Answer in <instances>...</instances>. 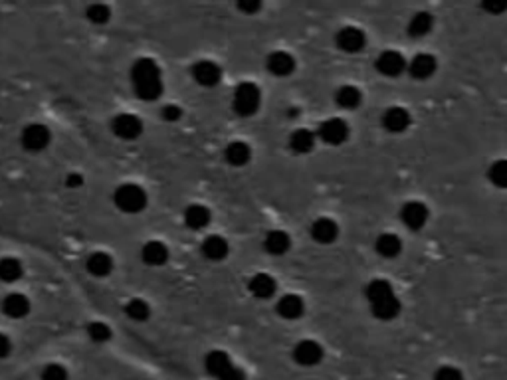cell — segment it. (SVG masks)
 I'll use <instances>...</instances> for the list:
<instances>
[{"mask_svg":"<svg viewBox=\"0 0 507 380\" xmlns=\"http://www.w3.org/2000/svg\"><path fill=\"white\" fill-rule=\"evenodd\" d=\"M291 357L299 366H317L323 361V347L314 339H303L294 347Z\"/></svg>","mask_w":507,"mask_h":380,"instance_id":"7c38bea8","label":"cell"},{"mask_svg":"<svg viewBox=\"0 0 507 380\" xmlns=\"http://www.w3.org/2000/svg\"><path fill=\"white\" fill-rule=\"evenodd\" d=\"M86 269H88V274H90L91 278L105 279L113 274L115 260L107 251H93V254L88 256V260H86Z\"/></svg>","mask_w":507,"mask_h":380,"instance_id":"ffe728a7","label":"cell"},{"mask_svg":"<svg viewBox=\"0 0 507 380\" xmlns=\"http://www.w3.org/2000/svg\"><path fill=\"white\" fill-rule=\"evenodd\" d=\"M220 380H246V372H244L242 368H238V366H234V368L228 370Z\"/></svg>","mask_w":507,"mask_h":380,"instance_id":"7bdbcfd3","label":"cell"},{"mask_svg":"<svg viewBox=\"0 0 507 380\" xmlns=\"http://www.w3.org/2000/svg\"><path fill=\"white\" fill-rule=\"evenodd\" d=\"M20 145L32 155L44 153L52 145V131L44 123H30L20 133Z\"/></svg>","mask_w":507,"mask_h":380,"instance_id":"8992f818","label":"cell"},{"mask_svg":"<svg viewBox=\"0 0 507 380\" xmlns=\"http://www.w3.org/2000/svg\"><path fill=\"white\" fill-rule=\"evenodd\" d=\"M254 151L246 141H232L224 149V161L234 169H244L246 164L252 162Z\"/></svg>","mask_w":507,"mask_h":380,"instance_id":"7402d4cb","label":"cell"},{"mask_svg":"<svg viewBox=\"0 0 507 380\" xmlns=\"http://www.w3.org/2000/svg\"><path fill=\"white\" fill-rule=\"evenodd\" d=\"M161 117L166 123H177V121L182 119V107L177 105V103H166V105H163V109H161Z\"/></svg>","mask_w":507,"mask_h":380,"instance_id":"8d00e7d4","label":"cell"},{"mask_svg":"<svg viewBox=\"0 0 507 380\" xmlns=\"http://www.w3.org/2000/svg\"><path fill=\"white\" fill-rule=\"evenodd\" d=\"M335 44L345 54H358L367 44V36L357 26H343L335 36Z\"/></svg>","mask_w":507,"mask_h":380,"instance_id":"4fadbf2b","label":"cell"},{"mask_svg":"<svg viewBox=\"0 0 507 380\" xmlns=\"http://www.w3.org/2000/svg\"><path fill=\"white\" fill-rule=\"evenodd\" d=\"M131 88L137 99L145 103L159 102L164 93V77L157 59L141 56L131 64Z\"/></svg>","mask_w":507,"mask_h":380,"instance_id":"6da1fadb","label":"cell"},{"mask_svg":"<svg viewBox=\"0 0 507 380\" xmlns=\"http://www.w3.org/2000/svg\"><path fill=\"white\" fill-rule=\"evenodd\" d=\"M428 218H430V212H428L426 205L420 202V200H410V202H406V205L403 206V210H401V220H403V224L408 228V230H412V232L422 230V228L426 226Z\"/></svg>","mask_w":507,"mask_h":380,"instance_id":"9a60e30c","label":"cell"},{"mask_svg":"<svg viewBox=\"0 0 507 380\" xmlns=\"http://www.w3.org/2000/svg\"><path fill=\"white\" fill-rule=\"evenodd\" d=\"M374 68L381 75H387V77H399L401 73L408 70V61L404 58L401 52L396 50H387L383 54H379V58L374 61Z\"/></svg>","mask_w":507,"mask_h":380,"instance_id":"8fae6325","label":"cell"},{"mask_svg":"<svg viewBox=\"0 0 507 380\" xmlns=\"http://www.w3.org/2000/svg\"><path fill=\"white\" fill-rule=\"evenodd\" d=\"M264 249L269 256H285L291 249V236L285 230H269L268 234L264 236Z\"/></svg>","mask_w":507,"mask_h":380,"instance_id":"484cf974","label":"cell"},{"mask_svg":"<svg viewBox=\"0 0 507 380\" xmlns=\"http://www.w3.org/2000/svg\"><path fill=\"white\" fill-rule=\"evenodd\" d=\"M113 206L127 216H135L147 210L149 194L137 182H123L113 190Z\"/></svg>","mask_w":507,"mask_h":380,"instance_id":"3957f363","label":"cell"},{"mask_svg":"<svg viewBox=\"0 0 507 380\" xmlns=\"http://www.w3.org/2000/svg\"><path fill=\"white\" fill-rule=\"evenodd\" d=\"M315 133H317V139L321 143L329 146H339L349 139V125L341 117H329L317 127Z\"/></svg>","mask_w":507,"mask_h":380,"instance_id":"ba28073f","label":"cell"},{"mask_svg":"<svg viewBox=\"0 0 507 380\" xmlns=\"http://www.w3.org/2000/svg\"><path fill=\"white\" fill-rule=\"evenodd\" d=\"M24 278V263L16 256H2L0 258V281L2 283H16Z\"/></svg>","mask_w":507,"mask_h":380,"instance_id":"83f0119b","label":"cell"},{"mask_svg":"<svg viewBox=\"0 0 507 380\" xmlns=\"http://www.w3.org/2000/svg\"><path fill=\"white\" fill-rule=\"evenodd\" d=\"M410 113L404 107H388L383 115V127L388 133H403L410 125Z\"/></svg>","mask_w":507,"mask_h":380,"instance_id":"4316f807","label":"cell"},{"mask_svg":"<svg viewBox=\"0 0 507 380\" xmlns=\"http://www.w3.org/2000/svg\"><path fill=\"white\" fill-rule=\"evenodd\" d=\"M0 309L8 319H24L32 311V301L26 293L10 292L0 301Z\"/></svg>","mask_w":507,"mask_h":380,"instance_id":"9c48e42d","label":"cell"},{"mask_svg":"<svg viewBox=\"0 0 507 380\" xmlns=\"http://www.w3.org/2000/svg\"><path fill=\"white\" fill-rule=\"evenodd\" d=\"M86 331H88V336H90L93 343H107L111 339V335H113L111 327L105 321H91Z\"/></svg>","mask_w":507,"mask_h":380,"instance_id":"836d02e7","label":"cell"},{"mask_svg":"<svg viewBox=\"0 0 507 380\" xmlns=\"http://www.w3.org/2000/svg\"><path fill=\"white\" fill-rule=\"evenodd\" d=\"M365 295H367L371 313L379 321H392L401 315V301L392 289L390 281H387V279L369 281Z\"/></svg>","mask_w":507,"mask_h":380,"instance_id":"7a4b0ae2","label":"cell"},{"mask_svg":"<svg viewBox=\"0 0 507 380\" xmlns=\"http://www.w3.org/2000/svg\"><path fill=\"white\" fill-rule=\"evenodd\" d=\"M111 133L121 139V141H137L143 131H145V123L137 113L131 111H121L115 117L111 119Z\"/></svg>","mask_w":507,"mask_h":380,"instance_id":"5b68a950","label":"cell"},{"mask_svg":"<svg viewBox=\"0 0 507 380\" xmlns=\"http://www.w3.org/2000/svg\"><path fill=\"white\" fill-rule=\"evenodd\" d=\"M276 313L285 321H298L305 313V301L298 293H285L276 301Z\"/></svg>","mask_w":507,"mask_h":380,"instance_id":"ac0fdd59","label":"cell"},{"mask_svg":"<svg viewBox=\"0 0 507 380\" xmlns=\"http://www.w3.org/2000/svg\"><path fill=\"white\" fill-rule=\"evenodd\" d=\"M335 102L337 105L341 107V109H357L361 102H363V93H361V89L357 86H351V84H347V86H341V88L335 91Z\"/></svg>","mask_w":507,"mask_h":380,"instance_id":"1f68e13d","label":"cell"},{"mask_svg":"<svg viewBox=\"0 0 507 380\" xmlns=\"http://www.w3.org/2000/svg\"><path fill=\"white\" fill-rule=\"evenodd\" d=\"M317 141H319V139H317V133L309 131V129H305V127H299L296 131H291L289 139H287L289 149H291L296 155H309V153L315 149V145H317Z\"/></svg>","mask_w":507,"mask_h":380,"instance_id":"cb8c5ba5","label":"cell"},{"mask_svg":"<svg viewBox=\"0 0 507 380\" xmlns=\"http://www.w3.org/2000/svg\"><path fill=\"white\" fill-rule=\"evenodd\" d=\"M436 68H438V61L434 58L432 54H418L414 58L408 61V70L406 72L410 73L414 79H428L436 73Z\"/></svg>","mask_w":507,"mask_h":380,"instance_id":"d4e9b609","label":"cell"},{"mask_svg":"<svg viewBox=\"0 0 507 380\" xmlns=\"http://www.w3.org/2000/svg\"><path fill=\"white\" fill-rule=\"evenodd\" d=\"M184 226L193 232H202L207 230L212 222V210L207 205H189L182 212Z\"/></svg>","mask_w":507,"mask_h":380,"instance_id":"d6986e66","label":"cell"},{"mask_svg":"<svg viewBox=\"0 0 507 380\" xmlns=\"http://www.w3.org/2000/svg\"><path fill=\"white\" fill-rule=\"evenodd\" d=\"M204 368H207V372H209L210 377L220 380L228 370L234 368L232 357L226 351H222V349H214V351L207 352V357H204Z\"/></svg>","mask_w":507,"mask_h":380,"instance_id":"603a6c76","label":"cell"},{"mask_svg":"<svg viewBox=\"0 0 507 380\" xmlns=\"http://www.w3.org/2000/svg\"><path fill=\"white\" fill-rule=\"evenodd\" d=\"M296 68H298V61L294 58V54L285 50H274L266 56V70L274 77H289L296 72Z\"/></svg>","mask_w":507,"mask_h":380,"instance_id":"30bf717a","label":"cell"},{"mask_svg":"<svg viewBox=\"0 0 507 380\" xmlns=\"http://www.w3.org/2000/svg\"><path fill=\"white\" fill-rule=\"evenodd\" d=\"M434 28V16L430 12H417L408 22V36L410 38H424L428 36Z\"/></svg>","mask_w":507,"mask_h":380,"instance_id":"4dcf8cb0","label":"cell"},{"mask_svg":"<svg viewBox=\"0 0 507 380\" xmlns=\"http://www.w3.org/2000/svg\"><path fill=\"white\" fill-rule=\"evenodd\" d=\"M191 77L196 86L212 89L222 82V68L212 59H196L191 66Z\"/></svg>","mask_w":507,"mask_h":380,"instance_id":"52a82bcc","label":"cell"},{"mask_svg":"<svg viewBox=\"0 0 507 380\" xmlns=\"http://www.w3.org/2000/svg\"><path fill=\"white\" fill-rule=\"evenodd\" d=\"M123 313H125V317L131 319V321L145 323L151 319L153 307H151V303L147 299H143V297H133V299H129V301L125 303Z\"/></svg>","mask_w":507,"mask_h":380,"instance_id":"f546056e","label":"cell"},{"mask_svg":"<svg viewBox=\"0 0 507 380\" xmlns=\"http://www.w3.org/2000/svg\"><path fill=\"white\" fill-rule=\"evenodd\" d=\"M84 176L79 175V173H70V175H66V187L72 190H77L84 187Z\"/></svg>","mask_w":507,"mask_h":380,"instance_id":"b9f144b4","label":"cell"},{"mask_svg":"<svg viewBox=\"0 0 507 380\" xmlns=\"http://www.w3.org/2000/svg\"><path fill=\"white\" fill-rule=\"evenodd\" d=\"M488 178L497 189H507V159L495 161L488 171Z\"/></svg>","mask_w":507,"mask_h":380,"instance_id":"e575fe53","label":"cell"},{"mask_svg":"<svg viewBox=\"0 0 507 380\" xmlns=\"http://www.w3.org/2000/svg\"><path fill=\"white\" fill-rule=\"evenodd\" d=\"M68 368L60 363H50L42 368V374L40 379L42 380H68Z\"/></svg>","mask_w":507,"mask_h":380,"instance_id":"d590c367","label":"cell"},{"mask_svg":"<svg viewBox=\"0 0 507 380\" xmlns=\"http://www.w3.org/2000/svg\"><path fill=\"white\" fill-rule=\"evenodd\" d=\"M246 287H248V292H250L252 297L266 301V299H271L278 293V281L268 272H258V274H254L252 278L248 279Z\"/></svg>","mask_w":507,"mask_h":380,"instance_id":"e0dca14e","label":"cell"},{"mask_svg":"<svg viewBox=\"0 0 507 380\" xmlns=\"http://www.w3.org/2000/svg\"><path fill=\"white\" fill-rule=\"evenodd\" d=\"M262 107V88L256 82H240L232 91V109L238 117H254Z\"/></svg>","mask_w":507,"mask_h":380,"instance_id":"277c9868","label":"cell"},{"mask_svg":"<svg viewBox=\"0 0 507 380\" xmlns=\"http://www.w3.org/2000/svg\"><path fill=\"white\" fill-rule=\"evenodd\" d=\"M141 262L149 267H163L169 263L171 258V249L164 244L163 240H147L143 246H141Z\"/></svg>","mask_w":507,"mask_h":380,"instance_id":"5bb4252c","label":"cell"},{"mask_svg":"<svg viewBox=\"0 0 507 380\" xmlns=\"http://www.w3.org/2000/svg\"><path fill=\"white\" fill-rule=\"evenodd\" d=\"M236 8H238L240 12H244V15L254 16L264 8V4H262V2H238Z\"/></svg>","mask_w":507,"mask_h":380,"instance_id":"f35d334b","label":"cell"},{"mask_svg":"<svg viewBox=\"0 0 507 380\" xmlns=\"http://www.w3.org/2000/svg\"><path fill=\"white\" fill-rule=\"evenodd\" d=\"M374 249L381 258H387V260H392L396 256H401L403 251V240L392 232H385L376 238L374 242Z\"/></svg>","mask_w":507,"mask_h":380,"instance_id":"f1b7e54d","label":"cell"},{"mask_svg":"<svg viewBox=\"0 0 507 380\" xmlns=\"http://www.w3.org/2000/svg\"><path fill=\"white\" fill-rule=\"evenodd\" d=\"M200 254L209 262L220 263L230 256V242L220 234H209L200 242Z\"/></svg>","mask_w":507,"mask_h":380,"instance_id":"2e32d148","label":"cell"},{"mask_svg":"<svg viewBox=\"0 0 507 380\" xmlns=\"http://www.w3.org/2000/svg\"><path fill=\"white\" fill-rule=\"evenodd\" d=\"M309 234L314 238V242L321 244V246H329V244H333L339 238V224L333 218L321 216V218L314 220V224L309 228Z\"/></svg>","mask_w":507,"mask_h":380,"instance_id":"44dd1931","label":"cell"},{"mask_svg":"<svg viewBox=\"0 0 507 380\" xmlns=\"http://www.w3.org/2000/svg\"><path fill=\"white\" fill-rule=\"evenodd\" d=\"M481 8L490 15H501L507 10V2H497V0H492V2H484Z\"/></svg>","mask_w":507,"mask_h":380,"instance_id":"ab89813d","label":"cell"},{"mask_svg":"<svg viewBox=\"0 0 507 380\" xmlns=\"http://www.w3.org/2000/svg\"><path fill=\"white\" fill-rule=\"evenodd\" d=\"M12 352V339L0 331V361L6 359Z\"/></svg>","mask_w":507,"mask_h":380,"instance_id":"60d3db41","label":"cell"},{"mask_svg":"<svg viewBox=\"0 0 507 380\" xmlns=\"http://www.w3.org/2000/svg\"><path fill=\"white\" fill-rule=\"evenodd\" d=\"M86 18L90 20L91 24L95 26H104L111 20V8L104 4V2H95V4H90L86 8Z\"/></svg>","mask_w":507,"mask_h":380,"instance_id":"d6a6232c","label":"cell"},{"mask_svg":"<svg viewBox=\"0 0 507 380\" xmlns=\"http://www.w3.org/2000/svg\"><path fill=\"white\" fill-rule=\"evenodd\" d=\"M434 380H463V374L456 366H440L434 372Z\"/></svg>","mask_w":507,"mask_h":380,"instance_id":"74e56055","label":"cell"}]
</instances>
